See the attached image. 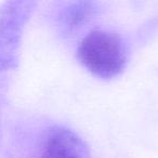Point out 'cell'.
I'll use <instances>...</instances> for the list:
<instances>
[{"label": "cell", "instance_id": "obj_3", "mask_svg": "<svg viewBox=\"0 0 158 158\" xmlns=\"http://www.w3.org/2000/svg\"><path fill=\"white\" fill-rule=\"evenodd\" d=\"M40 158H91L87 144L66 128H53L42 145Z\"/></svg>", "mask_w": 158, "mask_h": 158}, {"label": "cell", "instance_id": "obj_2", "mask_svg": "<svg viewBox=\"0 0 158 158\" xmlns=\"http://www.w3.org/2000/svg\"><path fill=\"white\" fill-rule=\"evenodd\" d=\"M36 6V0H6L0 6V70L18 66L23 31Z\"/></svg>", "mask_w": 158, "mask_h": 158}, {"label": "cell", "instance_id": "obj_1", "mask_svg": "<svg viewBox=\"0 0 158 158\" xmlns=\"http://www.w3.org/2000/svg\"><path fill=\"white\" fill-rule=\"evenodd\" d=\"M77 56L91 74L102 79H110L121 74L128 60L120 36L105 31L89 33L79 44Z\"/></svg>", "mask_w": 158, "mask_h": 158}, {"label": "cell", "instance_id": "obj_4", "mask_svg": "<svg viewBox=\"0 0 158 158\" xmlns=\"http://www.w3.org/2000/svg\"><path fill=\"white\" fill-rule=\"evenodd\" d=\"M95 10L94 0H75L62 12V26L67 31H74L84 26L93 18Z\"/></svg>", "mask_w": 158, "mask_h": 158}]
</instances>
